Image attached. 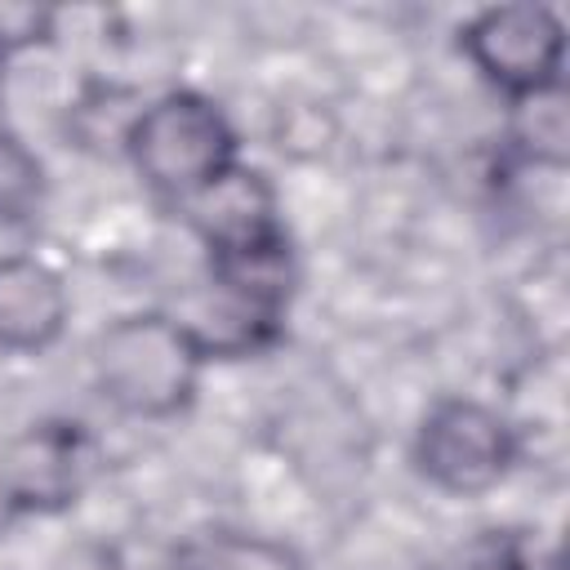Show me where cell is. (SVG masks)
<instances>
[{
    "label": "cell",
    "mask_w": 570,
    "mask_h": 570,
    "mask_svg": "<svg viewBox=\"0 0 570 570\" xmlns=\"http://www.w3.org/2000/svg\"><path fill=\"white\" fill-rule=\"evenodd\" d=\"M89 436L80 423H36L0 445V512H62L89 481Z\"/></svg>",
    "instance_id": "5"
},
{
    "label": "cell",
    "mask_w": 570,
    "mask_h": 570,
    "mask_svg": "<svg viewBox=\"0 0 570 570\" xmlns=\"http://www.w3.org/2000/svg\"><path fill=\"white\" fill-rule=\"evenodd\" d=\"M4 49H9V40H4V31H0V62H4Z\"/></svg>",
    "instance_id": "12"
},
{
    "label": "cell",
    "mask_w": 570,
    "mask_h": 570,
    "mask_svg": "<svg viewBox=\"0 0 570 570\" xmlns=\"http://www.w3.org/2000/svg\"><path fill=\"white\" fill-rule=\"evenodd\" d=\"M45 165L9 129H0V227H22L45 209Z\"/></svg>",
    "instance_id": "10"
},
{
    "label": "cell",
    "mask_w": 570,
    "mask_h": 570,
    "mask_svg": "<svg viewBox=\"0 0 570 570\" xmlns=\"http://www.w3.org/2000/svg\"><path fill=\"white\" fill-rule=\"evenodd\" d=\"M517 129H512V142L521 151V160L530 165H548V169H561L566 156H570V120H566V89H548V94H534V98H521L517 102Z\"/></svg>",
    "instance_id": "9"
},
{
    "label": "cell",
    "mask_w": 570,
    "mask_h": 570,
    "mask_svg": "<svg viewBox=\"0 0 570 570\" xmlns=\"http://www.w3.org/2000/svg\"><path fill=\"white\" fill-rule=\"evenodd\" d=\"M183 570H307V561L267 534L209 530V534L187 543Z\"/></svg>",
    "instance_id": "8"
},
{
    "label": "cell",
    "mask_w": 570,
    "mask_h": 570,
    "mask_svg": "<svg viewBox=\"0 0 570 570\" xmlns=\"http://www.w3.org/2000/svg\"><path fill=\"white\" fill-rule=\"evenodd\" d=\"M94 387L120 414L169 419L191 405L205 352L174 312H134L111 321L89 352Z\"/></svg>",
    "instance_id": "1"
},
{
    "label": "cell",
    "mask_w": 570,
    "mask_h": 570,
    "mask_svg": "<svg viewBox=\"0 0 570 570\" xmlns=\"http://www.w3.org/2000/svg\"><path fill=\"white\" fill-rule=\"evenodd\" d=\"M432 570H525V557L503 534H476V539L450 548Z\"/></svg>",
    "instance_id": "11"
},
{
    "label": "cell",
    "mask_w": 570,
    "mask_h": 570,
    "mask_svg": "<svg viewBox=\"0 0 570 570\" xmlns=\"http://www.w3.org/2000/svg\"><path fill=\"white\" fill-rule=\"evenodd\" d=\"M125 151L151 191L187 200L236 165V129L205 94L169 89L129 120Z\"/></svg>",
    "instance_id": "2"
},
{
    "label": "cell",
    "mask_w": 570,
    "mask_h": 570,
    "mask_svg": "<svg viewBox=\"0 0 570 570\" xmlns=\"http://www.w3.org/2000/svg\"><path fill=\"white\" fill-rule=\"evenodd\" d=\"M62 325H67L62 276L31 254H4L0 258V347L45 352L49 343H58Z\"/></svg>",
    "instance_id": "7"
},
{
    "label": "cell",
    "mask_w": 570,
    "mask_h": 570,
    "mask_svg": "<svg viewBox=\"0 0 570 570\" xmlns=\"http://www.w3.org/2000/svg\"><path fill=\"white\" fill-rule=\"evenodd\" d=\"M178 205L187 209V218L200 232V240L209 245V254H236V249H254V245L285 236V227L276 218V191L267 187L263 174L245 169L240 160Z\"/></svg>",
    "instance_id": "6"
},
{
    "label": "cell",
    "mask_w": 570,
    "mask_h": 570,
    "mask_svg": "<svg viewBox=\"0 0 570 570\" xmlns=\"http://www.w3.org/2000/svg\"><path fill=\"white\" fill-rule=\"evenodd\" d=\"M521 454L517 428L485 401L445 396L436 401L414 432V468L428 485L454 499L494 490Z\"/></svg>",
    "instance_id": "3"
},
{
    "label": "cell",
    "mask_w": 570,
    "mask_h": 570,
    "mask_svg": "<svg viewBox=\"0 0 570 570\" xmlns=\"http://www.w3.org/2000/svg\"><path fill=\"white\" fill-rule=\"evenodd\" d=\"M459 49L512 102L561 89L566 27L548 4H490L459 27Z\"/></svg>",
    "instance_id": "4"
}]
</instances>
